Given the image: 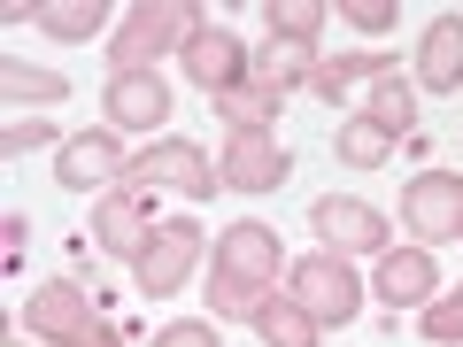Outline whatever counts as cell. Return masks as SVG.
<instances>
[{
    "label": "cell",
    "instance_id": "1",
    "mask_svg": "<svg viewBox=\"0 0 463 347\" xmlns=\"http://www.w3.org/2000/svg\"><path fill=\"white\" fill-rule=\"evenodd\" d=\"M270 294H279V231L270 224H224L216 231L209 309L216 316H255Z\"/></svg>",
    "mask_w": 463,
    "mask_h": 347
},
{
    "label": "cell",
    "instance_id": "2",
    "mask_svg": "<svg viewBox=\"0 0 463 347\" xmlns=\"http://www.w3.org/2000/svg\"><path fill=\"white\" fill-rule=\"evenodd\" d=\"M201 32H209V16L185 8V0H139V8H124V23H116V39H109V78H124V70H155L170 47L185 54Z\"/></svg>",
    "mask_w": 463,
    "mask_h": 347
},
{
    "label": "cell",
    "instance_id": "3",
    "mask_svg": "<svg viewBox=\"0 0 463 347\" xmlns=\"http://www.w3.org/2000/svg\"><path fill=\"white\" fill-rule=\"evenodd\" d=\"M24 324H32L39 347H124V332H116L70 278L32 286V301H24Z\"/></svg>",
    "mask_w": 463,
    "mask_h": 347
},
{
    "label": "cell",
    "instance_id": "4",
    "mask_svg": "<svg viewBox=\"0 0 463 347\" xmlns=\"http://www.w3.org/2000/svg\"><path fill=\"white\" fill-rule=\"evenodd\" d=\"M286 294L301 301V309L317 316V324H347V316L364 309V278L347 270V255H332V248H317V255H301L294 270H286Z\"/></svg>",
    "mask_w": 463,
    "mask_h": 347
},
{
    "label": "cell",
    "instance_id": "5",
    "mask_svg": "<svg viewBox=\"0 0 463 347\" xmlns=\"http://www.w3.org/2000/svg\"><path fill=\"white\" fill-rule=\"evenodd\" d=\"M155 185H109L100 193V209H93V239H100V255H124V263H139V248L155 239Z\"/></svg>",
    "mask_w": 463,
    "mask_h": 347
},
{
    "label": "cell",
    "instance_id": "6",
    "mask_svg": "<svg viewBox=\"0 0 463 347\" xmlns=\"http://www.w3.org/2000/svg\"><path fill=\"white\" fill-rule=\"evenodd\" d=\"M194 270H201V224H185V216H163V224H155V239L139 248V263H132L139 294H178Z\"/></svg>",
    "mask_w": 463,
    "mask_h": 347
},
{
    "label": "cell",
    "instance_id": "7",
    "mask_svg": "<svg viewBox=\"0 0 463 347\" xmlns=\"http://www.w3.org/2000/svg\"><path fill=\"white\" fill-rule=\"evenodd\" d=\"M132 178L139 185H170V193H185V201H209L216 185H224V170H216L194 139H155L147 155H132Z\"/></svg>",
    "mask_w": 463,
    "mask_h": 347
},
{
    "label": "cell",
    "instance_id": "8",
    "mask_svg": "<svg viewBox=\"0 0 463 347\" xmlns=\"http://www.w3.org/2000/svg\"><path fill=\"white\" fill-rule=\"evenodd\" d=\"M402 224L417 231V248H432V239H463V178H456V170H425V178H410V193H402Z\"/></svg>",
    "mask_w": 463,
    "mask_h": 347
},
{
    "label": "cell",
    "instance_id": "9",
    "mask_svg": "<svg viewBox=\"0 0 463 347\" xmlns=\"http://www.w3.org/2000/svg\"><path fill=\"white\" fill-rule=\"evenodd\" d=\"M309 224H317V239L332 255H386V216L371 201H355V193H325L309 209Z\"/></svg>",
    "mask_w": 463,
    "mask_h": 347
},
{
    "label": "cell",
    "instance_id": "10",
    "mask_svg": "<svg viewBox=\"0 0 463 347\" xmlns=\"http://www.w3.org/2000/svg\"><path fill=\"white\" fill-rule=\"evenodd\" d=\"M100 108H109V124H116V132H163L178 100H170L163 70H124V78H109Z\"/></svg>",
    "mask_w": 463,
    "mask_h": 347
},
{
    "label": "cell",
    "instance_id": "11",
    "mask_svg": "<svg viewBox=\"0 0 463 347\" xmlns=\"http://www.w3.org/2000/svg\"><path fill=\"white\" fill-rule=\"evenodd\" d=\"M54 178H62L70 193H93V185H132V155L116 147V132H78V139H62Z\"/></svg>",
    "mask_w": 463,
    "mask_h": 347
},
{
    "label": "cell",
    "instance_id": "12",
    "mask_svg": "<svg viewBox=\"0 0 463 347\" xmlns=\"http://www.w3.org/2000/svg\"><path fill=\"white\" fill-rule=\"evenodd\" d=\"M216 170H224L232 193H279L286 185V147L270 132H232L224 155H216Z\"/></svg>",
    "mask_w": 463,
    "mask_h": 347
},
{
    "label": "cell",
    "instance_id": "13",
    "mask_svg": "<svg viewBox=\"0 0 463 347\" xmlns=\"http://www.w3.org/2000/svg\"><path fill=\"white\" fill-rule=\"evenodd\" d=\"M248 62H255L248 39H232L224 23H209V32L185 47V78H194L209 100H216V93H232V85H248Z\"/></svg>",
    "mask_w": 463,
    "mask_h": 347
},
{
    "label": "cell",
    "instance_id": "14",
    "mask_svg": "<svg viewBox=\"0 0 463 347\" xmlns=\"http://www.w3.org/2000/svg\"><path fill=\"white\" fill-rule=\"evenodd\" d=\"M371 294H379L386 309H425V301L440 294V270H432L425 248H386V255H379V278H371Z\"/></svg>",
    "mask_w": 463,
    "mask_h": 347
},
{
    "label": "cell",
    "instance_id": "15",
    "mask_svg": "<svg viewBox=\"0 0 463 347\" xmlns=\"http://www.w3.org/2000/svg\"><path fill=\"white\" fill-rule=\"evenodd\" d=\"M417 85L425 93H456L463 85V16H432V32L417 39Z\"/></svg>",
    "mask_w": 463,
    "mask_h": 347
},
{
    "label": "cell",
    "instance_id": "16",
    "mask_svg": "<svg viewBox=\"0 0 463 347\" xmlns=\"http://www.w3.org/2000/svg\"><path fill=\"white\" fill-rule=\"evenodd\" d=\"M309 78H317V47H286V39H270V47L248 62V85H263L270 100H286L294 85H309Z\"/></svg>",
    "mask_w": 463,
    "mask_h": 347
},
{
    "label": "cell",
    "instance_id": "17",
    "mask_svg": "<svg viewBox=\"0 0 463 347\" xmlns=\"http://www.w3.org/2000/svg\"><path fill=\"white\" fill-rule=\"evenodd\" d=\"M379 78H394V54H340V62H317L309 93L340 108V100L355 93V85H379Z\"/></svg>",
    "mask_w": 463,
    "mask_h": 347
},
{
    "label": "cell",
    "instance_id": "18",
    "mask_svg": "<svg viewBox=\"0 0 463 347\" xmlns=\"http://www.w3.org/2000/svg\"><path fill=\"white\" fill-rule=\"evenodd\" d=\"M255 332H263V347H317V332H325V324H317L294 294H270L263 309H255Z\"/></svg>",
    "mask_w": 463,
    "mask_h": 347
},
{
    "label": "cell",
    "instance_id": "19",
    "mask_svg": "<svg viewBox=\"0 0 463 347\" xmlns=\"http://www.w3.org/2000/svg\"><path fill=\"white\" fill-rule=\"evenodd\" d=\"M32 23H39L47 39H100L109 8H100V0H39V8H32Z\"/></svg>",
    "mask_w": 463,
    "mask_h": 347
},
{
    "label": "cell",
    "instance_id": "20",
    "mask_svg": "<svg viewBox=\"0 0 463 347\" xmlns=\"http://www.w3.org/2000/svg\"><path fill=\"white\" fill-rule=\"evenodd\" d=\"M0 93L16 100V108H54V100H70V78L32 70V62H0Z\"/></svg>",
    "mask_w": 463,
    "mask_h": 347
},
{
    "label": "cell",
    "instance_id": "21",
    "mask_svg": "<svg viewBox=\"0 0 463 347\" xmlns=\"http://www.w3.org/2000/svg\"><path fill=\"white\" fill-rule=\"evenodd\" d=\"M371 124H379V132H394V139H410L417 132V85L410 78H402V70H394V78H379V93H371Z\"/></svg>",
    "mask_w": 463,
    "mask_h": 347
},
{
    "label": "cell",
    "instance_id": "22",
    "mask_svg": "<svg viewBox=\"0 0 463 347\" xmlns=\"http://www.w3.org/2000/svg\"><path fill=\"white\" fill-rule=\"evenodd\" d=\"M325 0H270V39H286V47H317V32H325Z\"/></svg>",
    "mask_w": 463,
    "mask_h": 347
},
{
    "label": "cell",
    "instance_id": "23",
    "mask_svg": "<svg viewBox=\"0 0 463 347\" xmlns=\"http://www.w3.org/2000/svg\"><path fill=\"white\" fill-rule=\"evenodd\" d=\"M209 108L224 116L232 132H270V116H279V100H270L263 85H232V93H216Z\"/></svg>",
    "mask_w": 463,
    "mask_h": 347
},
{
    "label": "cell",
    "instance_id": "24",
    "mask_svg": "<svg viewBox=\"0 0 463 347\" xmlns=\"http://www.w3.org/2000/svg\"><path fill=\"white\" fill-rule=\"evenodd\" d=\"M386 155H394V132H379L371 116H347V124H340V163H355V170H379Z\"/></svg>",
    "mask_w": 463,
    "mask_h": 347
},
{
    "label": "cell",
    "instance_id": "25",
    "mask_svg": "<svg viewBox=\"0 0 463 347\" xmlns=\"http://www.w3.org/2000/svg\"><path fill=\"white\" fill-rule=\"evenodd\" d=\"M425 340L432 347H456L463 340V286H448V294L425 301Z\"/></svg>",
    "mask_w": 463,
    "mask_h": 347
},
{
    "label": "cell",
    "instance_id": "26",
    "mask_svg": "<svg viewBox=\"0 0 463 347\" xmlns=\"http://www.w3.org/2000/svg\"><path fill=\"white\" fill-rule=\"evenodd\" d=\"M32 147H54V124H47V116H16V124L0 132V155H32Z\"/></svg>",
    "mask_w": 463,
    "mask_h": 347
},
{
    "label": "cell",
    "instance_id": "27",
    "mask_svg": "<svg viewBox=\"0 0 463 347\" xmlns=\"http://www.w3.org/2000/svg\"><path fill=\"white\" fill-rule=\"evenodd\" d=\"M155 347H224V340H216V324H201V316H178V324L155 332Z\"/></svg>",
    "mask_w": 463,
    "mask_h": 347
},
{
    "label": "cell",
    "instance_id": "28",
    "mask_svg": "<svg viewBox=\"0 0 463 347\" xmlns=\"http://www.w3.org/2000/svg\"><path fill=\"white\" fill-rule=\"evenodd\" d=\"M347 23L355 32H394V8L386 0H347Z\"/></svg>",
    "mask_w": 463,
    "mask_h": 347
}]
</instances>
